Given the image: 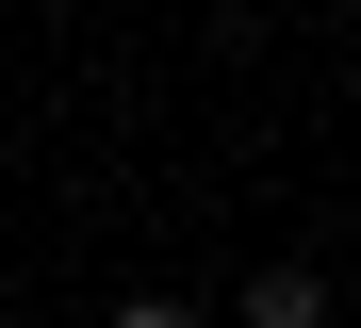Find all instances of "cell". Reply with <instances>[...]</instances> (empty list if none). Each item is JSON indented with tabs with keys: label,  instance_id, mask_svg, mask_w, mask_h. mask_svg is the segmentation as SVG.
<instances>
[{
	"label": "cell",
	"instance_id": "cell-1",
	"mask_svg": "<svg viewBox=\"0 0 361 328\" xmlns=\"http://www.w3.org/2000/svg\"><path fill=\"white\" fill-rule=\"evenodd\" d=\"M230 328H345V296L312 279V262H263V279L230 296Z\"/></svg>",
	"mask_w": 361,
	"mask_h": 328
},
{
	"label": "cell",
	"instance_id": "cell-2",
	"mask_svg": "<svg viewBox=\"0 0 361 328\" xmlns=\"http://www.w3.org/2000/svg\"><path fill=\"white\" fill-rule=\"evenodd\" d=\"M99 328H197V312H180V296H115Z\"/></svg>",
	"mask_w": 361,
	"mask_h": 328
}]
</instances>
